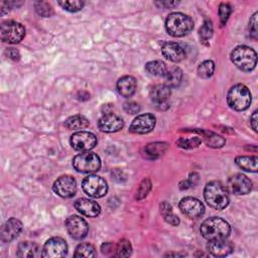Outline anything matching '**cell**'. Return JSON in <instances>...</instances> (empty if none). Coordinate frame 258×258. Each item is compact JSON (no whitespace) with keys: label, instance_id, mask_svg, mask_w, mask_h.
I'll use <instances>...</instances> for the list:
<instances>
[{"label":"cell","instance_id":"obj_1","mask_svg":"<svg viewBox=\"0 0 258 258\" xmlns=\"http://www.w3.org/2000/svg\"><path fill=\"white\" fill-rule=\"evenodd\" d=\"M200 231L206 240L216 241L227 239L231 233V227L224 219L212 217L203 222Z\"/></svg>","mask_w":258,"mask_h":258},{"label":"cell","instance_id":"obj_2","mask_svg":"<svg viewBox=\"0 0 258 258\" xmlns=\"http://www.w3.org/2000/svg\"><path fill=\"white\" fill-rule=\"evenodd\" d=\"M204 197L207 204L215 210H223L229 205L228 190L218 180L207 183L204 189Z\"/></svg>","mask_w":258,"mask_h":258},{"label":"cell","instance_id":"obj_3","mask_svg":"<svg viewBox=\"0 0 258 258\" xmlns=\"http://www.w3.org/2000/svg\"><path fill=\"white\" fill-rule=\"evenodd\" d=\"M165 29L173 37H181L194 29V20L181 12L170 13L165 20Z\"/></svg>","mask_w":258,"mask_h":258},{"label":"cell","instance_id":"obj_4","mask_svg":"<svg viewBox=\"0 0 258 258\" xmlns=\"http://www.w3.org/2000/svg\"><path fill=\"white\" fill-rule=\"evenodd\" d=\"M231 60L243 72H251L257 63L256 51L247 45H239L231 52Z\"/></svg>","mask_w":258,"mask_h":258},{"label":"cell","instance_id":"obj_5","mask_svg":"<svg viewBox=\"0 0 258 258\" xmlns=\"http://www.w3.org/2000/svg\"><path fill=\"white\" fill-rule=\"evenodd\" d=\"M250 90L243 84L233 86L227 95L228 105L235 111H244L249 108L251 104Z\"/></svg>","mask_w":258,"mask_h":258},{"label":"cell","instance_id":"obj_6","mask_svg":"<svg viewBox=\"0 0 258 258\" xmlns=\"http://www.w3.org/2000/svg\"><path fill=\"white\" fill-rule=\"evenodd\" d=\"M73 166L78 172L94 173L100 169L101 159L96 153L86 151L74 157Z\"/></svg>","mask_w":258,"mask_h":258},{"label":"cell","instance_id":"obj_7","mask_svg":"<svg viewBox=\"0 0 258 258\" xmlns=\"http://www.w3.org/2000/svg\"><path fill=\"white\" fill-rule=\"evenodd\" d=\"M1 40L7 43H18L25 35L24 26L13 20H6L2 22L0 27Z\"/></svg>","mask_w":258,"mask_h":258},{"label":"cell","instance_id":"obj_8","mask_svg":"<svg viewBox=\"0 0 258 258\" xmlns=\"http://www.w3.org/2000/svg\"><path fill=\"white\" fill-rule=\"evenodd\" d=\"M83 190L92 198L99 199L104 197L108 191V185L106 180L96 174L88 175L82 182Z\"/></svg>","mask_w":258,"mask_h":258},{"label":"cell","instance_id":"obj_9","mask_svg":"<svg viewBox=\"0 0 258 258\" xmlns=\"http://www.w3.org/2000/svg\"><path fill=\"white\" fill-rule=\"evenodd\" d=\"M67 253H68V244L66 240L60 237L49 238L45 242L42 248V257H46V258L64 257Z\"/></svg>","mask_w":258,"mask_h":258},{"label":"cell","instance_id":"obj_10","mask_svg":"<svg viewBox=\"0 0 258 258\" xmlns=\"http://www.w3.org/2000/svg\"><path fill=\"white\" fill-rule=\"evenodd\" d=\"M71 145L78 151H89L97 145V137L88 131H78L71 136Z\"/></svg>","mask_w":258,"mask_h":258},{"label":"cell","instance_id":"obj_11","mask_svg":"<svg viewBox=\"0 0 258 258\" xmlns=\"http://www.w3.org/2000/svg\"><path fill=\"white\" fill-rule=\"evenodd\" d=\"M52 188L57 196L70 199L77 192V181L72 175H61L53 182Z\"/></svg>","mask_w":258,"mask_h":258},{"label":"cell","instance_id":"obj_12","mask_svg":"<svg viewBox=\"0 0 258 258\" xmlns=\"http://www.w3.org/2000/svg\"><path fill=\"white\" fill-rule=\"evenodd\" d=\"M252 189V181L242 173H236L229 177L227 181V190L231 194L241 196L247 195Z\"/></svg>","mask_w":258,"mask_h":258},{"label":"cell","instance_id":"obj_13","mask_svg":"<svg viewBox=\"0 0 258 258\" xmlns=\"http://www.w3.org/2000/svg\"><path fill=\"white\" fill-rule=\"evenodd\" d=\"M178 207L181 213L190 219L199 218L205 212V207L203 203L192 197L182 198L178 204Z\"/></svg>","mask_w":258,"mask_h":258},{"label":"cell","instance_id":"obj_14","mask_svg":"<svg viewBox=\"0 0 258 258\" xmlns=\"http://www.w3.org/2000/svg\"><path fill=\"white\" fill-rule=\"evenodd\" d=\"M155 123L156 119L154 115L150 113L141 114L132 121L129 127V131L135 134H146L153 130V128L155 127Z\"/></svg>","mask_w":258,"mask_h":258},{"label":"cell","instance_id":"obj_15","mask_svg":"<svg viewBox=\"0 0 258 258\" xmlns=\"http://www.w3.org/2000/svg\"><path fill=\"white\" fill-rule=\"evenodd\" d=\"M66 228L71 237L77 240L85 238L89 231V226L87 222L83 218L76 215H73L67 219Z\"/></svg>","mask_w":258,"mask_h":258},{"label":"cell","instance_id":"obj_16","mask_svg":"<svg viewBox=\"0 0 258 258\" xmlns=\"http://www.w3.org/2000/svg\"><path fill=\"white\" fill-rule=\"evenodd\" d=\"M170 88L165 84L154 86L150 91V99L154 106L159 110H165L168 108V101L170 98Z\"/></svg>","mask_w":258,"mask_h":258},{"label":"cell","instance_id":"obj_17","mask_svg":"<svg viewBox=\"0 0 258 258\" xmlns=\"http://www.w3.org/2000/svg\"><path fill=\"white\" fill-rule=\"evenodd\" d=\"M124 126V121L118 115L113 113L104 114L98 121V127L101 131L113 133L121 130Z\"/></svg>","mask_w":258,"mask_h":258},{"label":"cell","instance_id":"obj_18","mask_svg":"<svg viewBox=\"0 0 258 258\" xmlns=\"http://www.w3.org/2000/svg\"><path fill=\"white\" fill-rule=\"evenodd\" d=\"M22 231V223L16 218L8 219L1 228L0 239L2 242L7 243L14 240Z\"/></svg>","mask_w":258,"mask_h":258},{"label":"cell","instance_id":"obj_19","mask_svg":"<svg viewBox=\"0 0 258 258\" xmlns=\"http://www.w3.org/2000/svg\"><path fill=\"white\" fill-rule=\"evenodd\" d=\"M207 249L212 256L224 257L232 253V251L234 250V245L227 239H222L216 241H209Z\"/></svg>","mask_w":258,"mask_h":258},{"label":"cell","instance_id":"obj_20","mask_svg":"<svg viewBox=\"0 0 258 258\" xmlns=\"http://www.w3.org/2000/svg\"><path fill=\"white\" fill-rule=\"evenodd\" d=\"M163 56L173 62H179L185 58L183 47L177 42H165L161 47Z\"/></svg>","mask_w":258,"mask_h":258},{"label":"cell","instance_id":"obj_21","mask_svg":"<svg viewBox=\"0 0 258 258\" xmlns=\"http://www.w3.org/2000/svg\"><path fill=\"white\" fill-rule=\"evenodd\" d=\"M74 206L79 213H81L82 215H84L86 217H90V218L97 217L101 212L100 205L97 202L89 200V199H85V198L78 199L75 202Z\"/></svg>","mask_w":258,"mask_h":258},{"label":"cell","instance_id":"obj_22","mask_svg":"<svg viewBox=\"0 0 258 258\" xmlns=\"http://www.w3.org/2000/svg\"><path fill=\"white\" fill-rule=\"evenodd\" d=\"M16 255L21 258H37L42 256V252L36 243L24 241L18 245Z\"/></svg>","mask_w":258,"mask_h":258},{"label":"cell","instance_id":"obj_23","mask_svg":"<svg viewBox=\"0 0 258 258\" xmlns=\"http://www.w3.org/2000/svg\"><path fill=\"white\" fill-rule=\"evenodd\" d=\"M136 88L137 83L135 78H133L132 76H124L120 78L117 82V91L124 98H129L133 96Z\"/></svg>","mask_w":258,"mask_h":258},{"label":"cell","instance_id":"obj_24","mask_svg":"<svg viewBox=\"0 0 258 258\" xmlns=\"http://www.w3.org/2000/svg\"><path fill=\"white\" fill-rule=\"evenodd\" d=\"M167 149L168 144L166 142H152L143 148V153L146 158L156 159L163 155Z\"/></svg>","mask_w":258,"mask_h":258},{"label":"cell","instance_id":"obj_25","mask_svg":"<svg viewBox=\"0 0 258 258\" xmlns=\"http://www.w3.org/2000/svg\"><path fill=\"white\" fill-rule=\"evenodd\" d=\"M145 71L154 77L165 78L168 73L166 64L161 60H151L145 64Z\"/></svg>","mask_w":258,"mask_h":258},{"label":"cell","instance_id":"obj_26","mask_svg":"<svg viewBox=\"0 0 258 258\" xmlns=\"http://www.w3.org/2000/svg\"><path fill=\"white\" fill-rule=\"evenodd\" d=\"M235 162L240 168L246 171H251V172L257 171V162H258L257 156H246V155L237 156L235 159Z\"/></svg>","mask_w":258,"mask_h":258},{"label":"cell","instance_id":"obj_27","mask_svg":"<svg viewBox=\"0 0 258 258\" xmlns=\"http://www.w3.org/2000/svg\"><path fill=\"white\" fill-rule=\"evenodd\" d=\"M90 125L89 120L83 115H74L64 121V126L71 130H80Z\"/></svg>","mask_w":258,"mask_h":258},{"label":"cell","instance_id":"obj_28","mask_svg":"<svg viewBox=\"0 0 258 258\" xmlns=\"http://www.w3.org/2000/svg\"><path fill=\"white\" fill-rule=\"evenodd\" d=\"M159 208H160V213L166 223H168L171 226H177L179 224L178 217L173 213L172 207L167 202H162Z\"/></svg>","mask_w":258,"mask_h":258},{"label":"cell","instance_id":"obj_29","mask_svg":"<svg viewBox=\"0 0 258 258\" xmlns=\"http://www.w3.org/2000/svg\"><path fill=\"white\" fill-rule=\"evenodd\" d=\"M181 79H182V71L179 68L174 67L168 70L167 76L165 77V85H167L170 89L176 88L179 86Z\"/></svg>","mask_w":258,"mask_h":258},{"label":"cell","instance_id":"obj_30","mask_svg":"<svg viewBox=\"0 0 258 258\" xmlns=\"http://www.w3.org/2000/svg\"><path fill=\"white\" fill-rule=\"evenodd\" d=\"M202 133L204 135V139L206 143L211 147H214V148L222 147L226 143V140L222 136L216 133L209 132V131H202Z\"/></svg>","mask_w":258,"mask_h":258},{"label":"cell","instance_id":"obj_31","mask_svg":"<svg viewBox=\"0 0 258 258\" xmlns=\"http://www.w3.org/2000/svg\"><path fill=\"white\" fill-rule=\"evenodd\" d=\"M215 71V63L213 60L207 59L200 63L198 67V75L202 79H208L213 76Z\"/></svg>","mask_w":258,"mask_h":258},{"label":"cell","instance_id":"obj_32","mask_svg":"<svg viewBox=\"0 0 258 258\" xmlns=\"http://www.w3.org/2000/svg\"><path fill=\"white\" fill-rule=\"evenodd\" d=\"M132 253V246L130 241L122 239L115 247V255L117 257H128Z\"/></svg>","mask_w":258,"mask_h":258},{"label":"cell","instance_id":"obj_33","mask_svg":"<svg viewBox=\"0 0 258 258\" xmlns=\"http://www.w3.org/2000/svg\"><path fill=\"white\" fill-rule=\"evenodd\" d=\"M95 247L90 243L80 244L75 251V257H95Z\"/></svg>","mask_w":258,"mask_h":258},{"label":"cell","instance_id":"obj_34","mask_svg":"<svg viewBox=\"0 0 258 258\" xmlns=\"http://www.w3.org/2000/svg\"><path fill=\"white\" fill-rule=\"evenodd\" d=\"M34 8L36 13L42 17H50L53 14L52 6L45 1L34 2Z\"/></svg>","mask_w":258,"mask_h":258},{"label":"cell","instance_id":"obj_35","mask_svg":"<svg viewBox=\"0 0 258 258\" xmlns=\"http://www.w3.org/2000/svg\"><path fill=\"white\" fill-rule=\"evenodd\" d=\"M201 41H208L213 35V24L210 19H205L204 24L199 30Z\"/></svg>","mask_w":258,"mask_h":258},{"label":"cell","instance_id":"obj_36","mask_svg":"<svg viewBox=\"0 0 258 258\" xmlns=\"http://www.w3.org/2000/svg\"><path fill=\"white\" fill-rule=\"evenodd\" d=\"M58 4L67 11L70 12H77L82 10L85 5L84 1H59Z\"/></svg>","mask_w":258,"mask_h":258},{"label":"cell","instance_id":"obj_37","mask_svg":"<svg viewBox=\"0 0 258 258\" xmlns=\"http://www.w3.org/2000/svg\"><path fill=\"white\" fill-rule=\"evenodd\" d=\"M202 142V139L199 137H192V138H180L176 141V144L181 147V148H185V149H189V148H194V147H198Z\"/></svg>","mask_w":258,"mask_h":258},{"label":"cell","instance_id":"obj_38","mask_svg":"<svg viewBox=\"0 0 258 258\" xmlns=\"http://www.w3.org/2000/svg\"><path fill=\"white\" fill-rule=\"evenodd\" d=\"M150 189H151V181H150L148 178H144V179L141 181V183H140V185H139V187H138V189H137L136 199H137L138 201L143 200V199L148 195V192L150 191Z\"/></svg>","mask_w":258,"mask_h":258},{"label":"cell","instance_id":"obj_39","mask_svg":"<svg viewBox=\"0 0 258 258\" xmlns=\"http://www.w3.org/2000/svg\"><path fill=\"white\" fill-rule=\"evenodd\" d=\"M232 13V7L228 3H221L219 6V16H220V21L222 26H224L228 19L230 14Z\"/></svg>","mask_w":258,"mask_h":258},{"label":"cell","instance_id":"obj_40","mask_svg":"<svg viewBox=\"0 0 258 258\" xmlns=\"http://www.w3.org/2000/svg\"><path fill=\"white\" fill-rule=\"evenodd\" d=\"M257 12H255L252 17L250 18L249 20V34H250V37L253 39V40H256L257 39V36H258V30H257Z\"/></svg>","mask_w":258,"mask_h":258},{"label":"cell","instance_id":"obj_41","mask_svg":"<svg viewBox=\"0 0 258 258\" xmlns=\"http://www.w3.org/2000/svg\"><path fill=\"white\" fill-rule=\"evenodd\" d=\"M126 113L134 115L140 112V106L135 102H126L123 106Z\"/></svg>","mask_w":258,"mask_h":258},{"label":"cell","instance_id":"obj_42","mask_svg":"<svg viewBox=\"0 0 258 258\" xmlns=\"http://www.w3.org/2000/svg\"><path fill=\"white\" fill-rule=\"evenodd\" d=\"M5 53L9 58H11L13 60H19V58H20V53L16 48L9 47L5 50Z\"/></svg>","mask_w":258,"mask_h":258},{"label":"cell","instance_id":"obj_43","mask_svg":"<svg viewBox=\"0 0 258 258\" xmlns=\"http://www.w3.org/2000/svg\"><path fill=\"white\" fill-rule=\"evenodd\" d=\"M257 119H258V117H257V111H254L253 114H252V116H251V118H250V124H251L252 129H253L255 132H257Z\"/></svg>","mask_w":258,"mask_h":258},{"label":"cell","instance_id":"obj_44","mask_svg":"<svg viewBox=\"0 0 258 258\" xmlns=\"http://www.w3.org/2000/svg\"><path fill=\"white\" fill-rule=\"evenodd\" d=\"M102 253L103 254H109L110 252H112V250H114V245L112 243H105L102 245Z\"/></svg>","mask_w":258,"mask_h":258},{"label":"cell","instance_id":"obj_45","mask_svg":"<svg viewBox=\"0 0 258 258\" xmlns=\"http://www.w3.org/2000/svg\"><path fill=\"white\" fill-rule=\"evenodd\" d=\"M156 4H160L161 6H164L166 8H171L175 5H177L178 2H176V1H161V2H156Z\"/></svg>","mask_w":258,"mask_h":258}]
</instances>
